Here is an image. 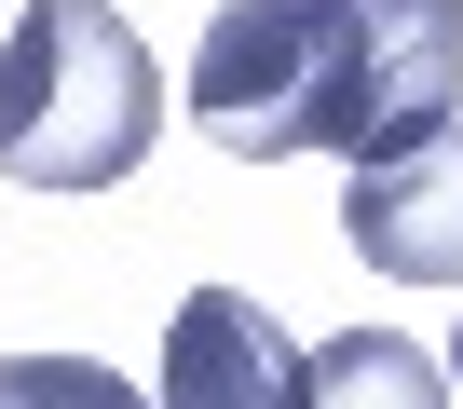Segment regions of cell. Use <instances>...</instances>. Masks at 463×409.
Returning a JSON list of instances; mask_svg holds the SVG:
<instances>
[{"label": "cell", "instance_id": "cell-1", "mask_svg": "<svg viewBox=\"0 0 463 409\" xmlns=\"http://www.w3.org/2000/svg\"><path fill=\"white\" fill-rule=\"evenodd\" d=\"M164 137V69L109 0H28L0 28V177L14 191H123Z\"/></svg>", "mask_w": 463, "mask_h": 409}, {"label": "cell", "instance_id": "cell-4", "mask_svg": "<svg viewBox=\"0 0 463 409\" xmlns=\"http://www.w3.org/2000/svg\"><path fill=\"white\" fill-rule=\"evenodd\" d=\"M300 395H314V341H287V314H260L246 287H191L164 314L150 409H300Z\"/></svg>", "mask_w": 463, "mask_h": 409}, {"label": "cell", "instance_id": "cell-7", "mask_svg": "<svg viewBox=\"0 0 463 409\" xmlns=\"http://www.w3.org/2000/svg\"><path fill=\"white\" fill-rule=\"evenodd\" d=\"M449 382H463V328H449Z\"/></svg>", "mask_w": 463, "mask_h": 409}, {"label": "cell", "instance_id": "cell-2", "mask_svg": "<svg viewBox=\"0 0 463 409\" xmlns=\"http://www.w3.org/2000/svg\"><path fill=\"white\" fill-rule=\"evenodd\" d=\"M368 14L354 0H218L204 42H191V123L232 164H287V150H368Z\"/></svg>", "mask_w": 463, "mask_h": 409}, {"label": "cell", "instance_id": "cell-6", "mask_svg": "<svg viewBox=\"0 0 463 409\" xmlns=\"http://www.w3.org/2000/svg\"><path fill=\"white\" fill-rule=\"evenodd\" d=\"M0 409H150L109 355H0Z\"/></svg>", "mask_w": 463, "mask_h": 409}, {"label": "cell", "instance_id": "cell-3", "mask_svg": "<svg viewBox=\"0 0 463 409\" xmlns=\"http://www.w3.org/2000/svg\"><path fill=\"white\" fill-rule=\"evenodd\" d=\"M341 233L395 287H463V123H436L409 150H368L341 177Z\"/></svg>", "mask_w": 463, "mask_h": 409}, {"label": "cell", "instance_id": "cell-5", "mask_svg": "<svg viewBox=\"0 0 463 409\" xmlns=\"http://www.w3.org/2000/svg\"><path fill=\"white\" fill-rule=\"evenodd\" d=\"M300 409H449V368L422 341H395V328H341V341H314Z\"/></svg>", "mask_w": 463, "mask_h": 409}]
</instances>
